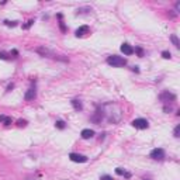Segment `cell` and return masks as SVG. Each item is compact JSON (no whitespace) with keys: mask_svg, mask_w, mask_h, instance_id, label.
<instances>
[{"mask_svg":"<svg viewBox=\"0 0 180 180\" xmlns=\"http://www.w3.org/2000/svg\"><path fill=\"white\" fill-rule=\"evenodd\" d=\"M107 64L113 68H121V66L127 65V59L123 58V56H118V55H110L107 58Z\"/></svg>","mask_w":180,"mask_h":180,"instance_id":"1","label":"cell"},{"mask_svg":"<svg viewBox=\"0 0 180 180\" xmlns=\"http://www.w3.org/2000/svg\"><path fill=\"white\" fill-rule=\"evenodd\" d=\"M35 52H38L41 56H45V58H52V59H59V61H64L66 62L68 61V58H61V56H58V55H55V53L51 51V49H48V48H45V47H40V48H37L35 49Z\"/></svg>","mask_w":180,"mask_h":180,"instance_id":"2","label":"cell"},{"mask_svg":"<svg viewBox=\"0 0 180 180\" xmlns=\"http://www.w3.org/2000/svg\"><path fill=\"white\" fill-rule=\"evenodd\" d=\"M103 118H104V108L101 106H96V111L94 114L90 117V121L94 123V124H100Z\"/></svg>","mask_w":180,"mask_h":180,"instance_id":"3","label":"cell"},{"mask_svg":"<svg viewBox=\"0 0 180 180\" xmlns=\"http://www.w3.org/2000/svg\"><path fill=\"white\" fill-rule=\"evenodd\" d=\"M159 100H160L162 103L168 104V103H173V101L176 100V96L173 94V93H170L169 90H166V92H163V93L159 94Z\"/></svg>","mask_w":180,"mask_h":180,"instance_id":"4","label":"cell"},{"mask_svg":"<svg viewBox=\"0 0 180 180\" xmlns=\"http://www.w3.org/2000/svg\"><path fill=\"white\" fill-rule=\"evenodd\" d=\"M131 124H132V127L138 128V129H146L149 127L148 120H145V118H135Z\"/></svg>","mask_w":180,"mask_h":180,"instance_id":"5","label":"cell"},{"mask_svg":"<svg viewBox=\"0 0 180 180\" xmlns=\"http://www.w3.org/2000/svg\"><path fill=\"white\" fill-rule=\"evenodd\" d=\"M149 156L152 159H155V160H163V159H165V151L162 148H155L151 151Z\"/></svg>","mask_w":180,"mask_h":180,"instance_id":"6","label":"cell"},{"mask_svg":"<svg viewBox=\"0 0 180 180\" xmlns=\"http://www.w3.org/2000/svg\"><path fill=\"white\" fill-rule=\"evenodd\" d=\"M69 159H70L72 162H76V163H86V162L89 160L87 156H85V155H80V153H75V152L69 153Z\"/></svg>","mask_w":180,"mask_h":180,"instance_id":"7","label":"cell"},{"mask_svg":"<svg viewBox=\"0 0 180 180\" xmlns=\"http://www.w3.org/2000/svg\"><path fill=\"white\" fill-rule=\"evenodd\" d=\"M35 97H37V89H35V86H31V87L25 92L24 100H25V101H32V100H35Z\"/></svg>","mask_w":180,"mask_h":180,"instance_id":"8","label":"cell"},{"mask_svg":"<svg viewBox=\"0 0 180 180\" xmlns=\"http://www.w3.org/2000/svg\"><path fill=\"white\" fill-rule=\"evenodd\" d=\"M80 137L83 138V139H90V138L94 137V131H93V129H90V128H85V129H82Z\"/></svg>","mask_w":180,"mask_h":180,"instance_id":"9","label":"cell"},{"mask_svg":"<svg viewBox=\"0 0 180 180\" xmlns=\"http://www.w3.org/2000/svg\"><path fill=\"white\" fill-rule=\"evenodd\" d=\"M120 49H121V52L124 53V55H132L134 53V48L129 44H123Z\"/></svg>","mask_w":180,"mask_h":180,"instance_id":"10","label":"cell"},{"mask_svg":"<svg viewBox=\"0 0 180 180\" xmlns=\"http://www.w3.org/2000/svg\"><path fill=\"white\" fill-rule=\"evenodd\" d=\"M87 32H89V27H87V25H80V27L76 30L75 35H76V37H83Z\"/></svg>","mask_w":180,"mask_h":180,"instance_id":"11","label":"cell"},{"mask_svg":"<svg viewBox=\"0 0 180 180\" xmlns=\"http://www.w3.org/2000/svg\"><path fill=\"white\" fill-rule=\"evenodd\" d=\"M70 103H72V106H73V108L76 110V111H82V110H83V104H82V101H80V100L73 99Z\"/></svg>","mask_w":180,"mask_h":180,"instance_id":"12","label":"cell"},{"mask_svg":"<svg viewBox=\"0 0 180 180\" xmlns=\"http://www.w3.org/2000/svg\"><path fill=\"white\" fill-rule=\"evenodd\" d=\"M116 173L118 175V176H125L127 179H129V177H131V173L125 172V169H123V168H117V169H116Z\"/></svg>","mask_w":180,"mask_h":180,"instance_id":"13","label":"cell"},{"mask_svg":"<svg viewBox=\"0 0 180 180\" xmlns=\"http://www.w3.org/2000/svg\"><path fill=\"white\" fill-rule=\"evenodd\" d=\"M170 41L173 42V45H175L176 48H179V47H180V41H179V38H177V37H176L175 34H172V35H170Z\"/></svg>","mask_w":180,"mask_h":180,"instance_id":"14","label":"cell"},{"mask_svg":"<svg viewBox=\"0 0 180 180\" xmlns=\"http://www.w3.org/2000/svg\"><path fill=\"white\" fill-rule=\"evenodd\" d=\"M55 127L58 128V129H65V128H66V123L62 121V120H58V121L55 123Z\"/></svg>","mask_w":180,"mask_h":180,"instance_id":"15","label":"cell"},{"mask_svg":"<svg viewBox=\"0 0 180 180\" xmlns=\"http://www.w3.org/2000/svg\"><path fill=\"white\" fill-rule=\"evenodd\" d=\"M3 24H4L6 27H16V25L18 24V21H10V20H4V21H3Z\"/></svg>","mask_w":180,"mask_h":180,"instance_id":"16","label":"cell"},{"mask_svg":"<svg viewBox=\"0 0 180 180\" xmlns=\"http://www.w3.org/2000/svg\"><path fill=\"white\" fill-rule=\"evenodd\" d=\"M134 52H137L139 58H142V56H144V49H142L141 47H135V48H134Z\"/></svg>","mask_w":180,"mask_h":180,"instance_id":"17","label":"cell"},{"mask_svg":"<svg viewBox=\"0 0 180 180\" xmlns=\"http://www.w3.org/2000/svg\"><path fill=\"white\" fill-rule=\"evenodd\" d=\"M180 125H176V127H175V131H173V137L175 138H179L180 135Z\"/></svg>","mask_w":180,"mask_h":180,"instance_id":"18","label":"cell"},{"mask_svg":"<svg viewBox=\"0 0 180 180\" xmlns=\"http://www.w3.org/2000/svg\"><path fill=\"white\" fill-rule=\"evenodd\" d=\"M32 24H34V20H28V21H27V24H24V25H23V28H24V30H28Z\"/></svg>","mask_w":180,"mask_h":180,"instance_id":"19","label":"cell"},{"mask_svg":"<svg viewBox=\"0 0 180 180\" xmlns=\"http://www.w3.org/2000/svg\"><path fill=\"white\" fill-rule=\"evenodd\" d=\"M162 56H163L165 59H170V58H172V53H170L169 51H163V52H162Z\"/></svg>","mask_w":180,"mask_h":180,"instance_id":"20","label":"cell"},{"mask_svg":"<svg viewBox=\"0 0 180 180\" xmlns=\"http://www.w3.org/2000/svg\"><path fill=\"white\" fill-rule=\"evenodd\" d=\"M11 123H13V118H11V117H6V120H4L3 124H4V125H10Z\"/></svg>","mask_w":180,"mask_h":180,"instance_id":"21","label":"cell"},{"mask_svg":"<svg viewBox=\"0 0 180 180\" xmlns=\"http://www.w3.org/2000/svg\"><path fill=\"white\" fill-rule=\"evenodd\" d=\"M17 125H18V127H25V125H27V121H25V120H18V121H17Z\"/></svg>","mask_w":180,"mask_h":180,"instance_id":"22","label":"cell"},{"mask_svg":"<svg viewBox=\"0 0 180 180\" xmlns=\"http://www.w3.org/2000/svg\"><path fill=\"white\" fill-rule=\"evenodd\" d=\"M59 28H61V31H62V32H66V31H68V28L65 27L64 21H59Z\"/></svg>","mask_w":180,"mask_h":180,"instance_id":"23","label":"cell"},{"mask_svg":"<svg viewBox=\"0 0 180 180\" xmlns=\"http://www.w3.org/2000/svg\"><path fill=\"white\" fill-rule=\"evenodd\" d=\"M180 10V1H176V4H175V13L177 14Z\"/></svg>","mask_w":180,"mask_h":180,"instance_id":"24","label":"cell"},{"mask_svg":"<svg viewBox=\"0 0 180 180\" xmlns=\"http://www.w3.org/2000/svg\"><path fill=\"white\" fill-rule=\"evenodd\" d=\"M100 180H113V177H111V176H108V175H104V176H101V177H100Z\"/></svg>","mask_w":180,"mask_h":180,"instance_id":"25","label":"cell"},{"mask_svg":"<svg viewBox=\"0 0 180 180\" xmlns=\"http://www.w3.org/2000/svg\"><path fill=\"white\" fill-rule=\"evenodd\" d=\"M86 11H90V7H85V9H79L77 13H86Z\"/></svg>","mask_w":180,"mask_h":180,"instance_id":"26","label":"cell"},{"mask_svg":"<svg viewBox=\"0 0 180 180\" xmlns=\"http://www.w3.org/2000/svg\"><path fill=\"white\" fill-rule=\"evenodd\" d=\"M0 59H6V61H9L10 58H9V56H7L6 53H0Z\"/></svg>","mask_w":180,"mask_h":180,"instance_id":"27","label":"cell"},{"mask_svg":"<svg viewBox=\"0 0 180 180\" xmlns=\"http://www.w3.org/2000/svg\"><path fill=\"white\" fill-rule=\"evenodd\" d=\"M13 89H14V83H10V85L7 86V89H6V90H7V92H11Z\"/></svg>","mask_w":180,"mask_h":180,"instance_id":"28","label":"cell"},{"mask_svg":"<svg viewBox=\"0 0 180 180\" xmlns=\"http://www.w3.org/2000/svg\"><path fill=\"white\" fill-rule=\"evenodd\" d=\"M4 120H6V116H0V124H3Z\"/></svg>","mask_w":180,"mask_h":180,"instance_id":"29","label":"cell"},{"mask_svg":"<svg viewBox=\"0 0 180 180\" xmlns=\"http://www.w3.org/2000/svg\"><path fill=\"white\" fill-rule=\"evenodd\" d=\"M132 70H134V72H137V73H139V69H138V66H132Z\"/></svg>","mask_w":180,"mask_h":180,"instance_id":"30","label":"cell"},{"mask_svg":"<svg viewBox=\"0 0 180 180\" xmlns=\"http://www.w3.org/2000/svg\"><path fill=\"white\" fill-rule=\"evenodd\" d=\"M25 180H35V179H34V177H27Z\"/></svg>","mask_w":180,"mask_h":180,"instance_id":"31","label":"cell"},{"mask_svg":"<svg viewBox=\"0 0 180 180\" xmlns=\"http://www.w3.org/2000/svg\"><path fill=\"white\" fill-rule=\"evenodd\" d=\"M142 180H149V179H142Z\"/></svg>","mask_w":180,"mask_h":180,"instance_id":"32","label":"cell"}]
</instances>
